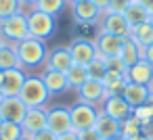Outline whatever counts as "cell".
I'll return each instance as SVG.
<instances>
[{
	"mask_svg": "<svg viewBox=\"0 0 153 140\" xmlns=\"http://www.w3.org/2000/svg\"><path fill=\"white\" fill-rule=\"evenodd\" d=\"M0 75H2V69H0Z\"/></svg>",
	"mask_w": 153,
	"mask_h": 140,
	"instance_id": "681fc988",
	"label": "cell"
},
{
	"mask_svg": "<svg viewBox=\"0 0 153 140\" xmlns=\"http://www.w3.org/2000/svg\"><path fill=\"white\" fill-rule=\"evenodd\" d=\"M65 4H67V0H38L34 9L42 11V13H46V15L57 17V15L65 9Z\"/></svg>",
	"mask_w": 153,
	"mask_h": 140,
	"instance_id": "f546056e",
	"label": "cell"
},
{
	"mask_svg": "<svg viewBox=\"0 0 153 140\" xmlns=\"http://www.w3.org/2000/svg\"><path fill=\"white\" fill-rule=\"evenodd\" d=\"M86 73H88L90 80L103 82L105 75H107V69H105V57H101V55L97 52V59H92V61L86 65Z\"/></svg>",
	"mask_w": 153,
	"mask_h": 140,
	"instance_id": "4316f807",
	"label": "cell"
},
{
	"mask_svg": "<svg viewBox=\"0 0 153 140\" xmlns=\"http://www.w3.org/2000/svg\"><path fill=\"white\" fill-rule=\"evenodd\" d=\"M94 130L101 134L103 140H109L113 136H120V121L105 115L103 111H99V117H97V123H94Z\"/></svg>",
	"mask_w": 153,
	"mask_h": 140,
	"instance_id": "ffe728a7",
	"label": "cell"
},
{
	"mask_svg": "<svg viewBox=\"0 0 153 140\" xmlns=\"http://www.w3.org/2000/svg\"><path fill=\"white\" fill-rule=\"evenodd\" d=\"M143 121L132 113L128 119H124V121H120V136L122 138H132V136H138V134H143Z\"/></svg>",
	"mask_w": 153,
	"mask_h": 140,
	"instance_id": "d4e9b609",
	"label": "cell"
},
{
	"mask_svg": "<svg viewBox=\"0 0 153 140\" xmlns=\"http://www.w3.org/2000/svg\"><path fill=\"white\" fill-rule=\"evenodd\" d=\"M17 48V55H19V63L21 67L25 69H32V67H38L42 63H46V46H44V40H38V38H32L27 36L25 40H21L19 44H15Z\"/></svg>",
	"mask_w": 153,
	"mask_h": 140,
	"instance_id": "6da1fadb",
	"label": "cell"
},
{
	"mask_svg": "<svg viewBox=\"0 0 153 140\" xmlns=\"http://www.w3.org/2000/svg\"><path fill=\"white\" fill-rule=\"evenodd\" d=\"M69 52L76 65H88L92 59H97V46L90 40H74L69 44Z\"/></svg>",
	"mask_w": 153,
	"mask_h": 140,
	"instance_id": "4fadbf2b",
	"label": "cell"
},
{
	"mask_svg": "<svg viewBox=\"0 0 153 140\" xmlns=\"http://www.w3.org/2000/svg\"><path fill=\"white\" fill-rule=\"evenodd\" d=\"M105 69H107V73H113V75H126V71H128V67L124 65V61L120 59V55L105 57Z\"/></svg>",
	"mask_w": 153,
	"mask_h": 140,
	"instance_id": "4dcf8cb0",
	"label": "cell"
},
{
	"mask_svg": "<svg viewBox=\"0 0 153 140\" xmlns=\"http://www.w3.org/2000/svg\"><path fill=\"white\" fill-rule=\"evenodd\" d=\"M59 140H78V132H76V130H71V132H67V134L59 136Z\"/></svg>",
	"mask_w": 153,
	"mask_h": 140,
	"instance_id": "74e56055",
	"label": "cell"
},
{
	"mask_svg": "<svg viewBox=\"0 0 153 140\" xmlns=\"http://www.w3.org/2000/svg\"><path fill=\"white\" fill-rule=\"evenodd\" d=\"M126 21L130 23V27H136L140 23H149V9H145L143 4H138L136 0H132V4L126 9L124 13Z\"/></svg>",
	"mask_w": 153,
	"mask_h": 140,
	"instance_id": "cb8c5ba5",
	"label": "cell"
},
{
	"mask_svg": "<svg viewBox=\"0 0 153 140\" xmlns=\"http://www.w3.org/2000/svg\"><path fill=\"white\" fill-rule=\"evenodd\" d=\"M25 77H27V73L23 71V67L4 69L2 75H0V90H2L4 98H7V96H19Z\"/></svg>",
	"mask_w": 153,
	"mask_h": 140,
	"instance_id": "52a82bcc",
	"label": "cell"
},
{
	"mask_svg": "<svg viewBox=\"0 0 153 140\" xmlns=\"http://www.w3.org/2000/svg\"><path fill=\"white\" fill-rule=\"evenodd\" d=\"M25 113H27V107H25V102L19 96H7L2 100V105H0V117H2L4 121L21 123Z\"/></svg>",
	"mask_w": 153,
	"mask_h": 140,
	"instance_id": "8fae6325",
	"label": "cell"
},
{
	"mask_svg": "<svg viewBox=\"0 0 153 140\" xmlns=\"http://www.w3.org/2000/svg\"><path fill=\"white\" fill-rule=\"evenodd\" d=\"M103 113L113 117V119H117V121H124L134 113V109L124 100L122 94H111V96H107L103 100Z\"/></svg>",
	"mask_w": 153,
	"mask_h": 140,
	"instance_id": "30bf717a",
	"label": "cell"
},
{
	"mask_svg": "<svg viewBox=\"0 0 153 140\" xmlns=\"http://www.w3.org/2000/svg\"><path fill=\"white\" fill-rule=\"evenodd\" d=\"M2 100H4V94H2V90H0V105H2Z\"/></svg>",
	"mask_w": 153,
	"mask_h": 140,
	"instance_id": "bcb514c9",
	"label": "cell"
},
{
	"mask_svg": "<svg viewBox=\"0 0 153 140\" xmlns=\"http://www.w3.org/2000/svg\"><path fill=\"white\" fill-rule=\"evenodd\" d=\"M27 36H30V29H27V15H23L21 11L0 21V38H2L4 42L19 44V42L25 40Z\"/></svg>",
	"mask_w": 153,
	"mask_h": 140,
	"instance_id": "3957f363",
	"label": "cell"
},
{
	"mask_svg": "<svg viewBox=\"0 0 153 140\" xmlns=\"http://www.w3.org/2000/svg\"><path fill=\"white\" fill-rule=\"evenodd\" d=\"M0 44H2V38H0Z\"/></svg>",
	"mask_w": 153,
	"mask_h": 140,
	"instance_id": "f907efd6",
	"label": "cell"
},
{
	"mask_svg": "<svg viewBox=\"0 0 153 140\" xmlns=\"http://www.w3.org/2000/svg\"><path fill=\"white\" fill-rule=\"evenodd\" d=\"M71 65H74V59H71L69 46H57V48H53V50L46 55V67L53 69V71L67 73Z\"/></svg>",
	"mask_w": 153,
	"mask_h": 140,
	"instance_id": "5bb4252c",
	"label": "cell"
},
{
	"mask_svg": "<svg viewBox=\"0 0 153 140\" xmlns=\"http://www.w3.org/2000/svg\"><path fill=\"white\" fill-rule=\"evenodd\" d=\"M15 67H21L17 48L15 44L2 40V44H0V69L4 71V69H15Z\"/></svg>",
	"mask_w": 153,
	"mask_h": 140,
	"instance_id": "7402d4cb",
	"label": "cell"
},
{
	"mask_svg": "<svg viewBox=\"0 0 153 140\" xmlns=\"http://www.w3.org/2000/svg\"><path fill=\"white\" fill-rule=\"evenodd\" d=\"M78 96H80L82 102H88V105L99 107V105H103V100H105L109 94H107L103 82H99V80H90V77H88V80L78 88Z\"/></svg>",
	"mask_w": 153,
	"mask_h": 140,
	"instance_id": "ba28073f",
	"label": "cell"
},
{
	"mask_svg": "<svg viewBox=\"0 0 153 140\" xmlns=\"http://www.w3.org/2000/svg\"><path fill=\"white\" fill-rule=\"evenodd\" d=\"M130 4H132V0H109V7H107L105 13H120V15H124Z\"/></svg>",
	"mask_w": 153,
	"mask_h": 140,
	"instance_id": "d6a6232c",
	"label": "cell"
},
{
	"mask_svg": "<svg viewBox=\"0 0 153 140\" xmlns=\"http://www.w3.org/2000/svg\"><path fill=\"white\" fill-rule=\"evenodd\" d=\"M21 11V2L19 0H0V21L15 15Z\"/></svg>",
	"mask_w": 153,
	"mask_h": 140,
	"instance_id": "1f68e13d",
	"label": "cell"
},
{
	"mask_svg": "<svg viewBox=\"0 0 153 140\" xmlns=\"http://www.w3.org/2000/svg\"><path fill=\"white\" fill-rule=\"evenodd\" d=\"M143 59H145L149 65H153V44H149L147 48H143Z\"/></svg>",
	"mask_w": 153,
	"mask_h": 140,
	"instance_id": "d590c367",
	"label": "cell"
},
{
	"mask_svg": "<svg viewBox=\"0 0 153 140\" xmlns=\"http://www.w3.org/2000/svg\"><path fill=\"white\" fill-rule=\"evenodd\" d=\"M40 77H42V82H44V86H46V90H48L51 96H53V94H63L65 90H69V86H67V75L61 73V71H53V69L46 67V69L40 73Z\"/></svg>",
	"mask_w": 153,
	"mask_h": 140,
	"instance_id": "e0dca14e",
	"label": "cell"
},
{
	"mask_svg": "<svg viewBox=\"0 0 153 140\" xmlns=\"http://www.w3.org/2000/svg\"><path fill=\"white\" fill-rule=\"evenodd\" d=\"M19 98L25 102L27 109H34V107H44L48 102L51 94L40 75H27L23 82V88L19 92Z\"/></svg>",
	"mask_w": 153,
	"mask_h": 140,
	"instance_id": "7a4b0ae2",
	"label": "cell"
},
{
	"mask_svg": "<svg viewBox=\"0 0 153 140\" xmlns=\"http://www.w3.org/2000/svg\"><path fill=\"white\" fill-rule=\"evenodd\" d=\"M109 140H126V138H122V136H113V138H109Z\"/></svg>",
	"mask_w": 153,
	"mask_h": 140,
	"instance_id": "f6af8a7d",
	"label": "cell"
},
{
	"mask_svg": "<svg viewBox=\"0 0 153 140\" xmlns=\"http://www.w3.org/2000/svg\"><path fill=\"white\" fill-rule=\"evenodd\" d=\"M19 140H32V138H30V136H23V138H19Z\"/></svg>",
	"mask_w": 153,
	"mask_h": 140,
	"instance_id": "7dc6e473",
	"label": "cell"
},
{
	"mask_svg": "<svg viewBox=\"0 0 153 140\" xmlns=\"http://www.w3.org/2000/svg\"><path fill=\"white\" fill-rule=\"evenodd\" d=\"M134 44H138L140 48H147L149 44H153V25L151 23H140L136 27L130 29V36H128Z\"/></svg>",
	"mask_w": 153,
	"mask_h": 140,
	"instance_id": "603a6c76",
	"label": "cell"
},
{
	"mask_svg": "<svg viewBox=\"0 0 153 140\" xmlns=\"http://www.w3.org/2000/svg\"><path fill=\"white\" fill-rule=\"evenodd\" d=\"M90 2H92L101 13H105V11H107V7H109V0H90Z\"/></svg>",
	"mask_w": 153,
	"mask_h": 140,
	"instance_id": "8d00e7d4",
	"label": "cell"
},
{
	"mask_svg": "<svg viewBox=\"0 0 153 140\" xmlns=\"http://www.w3.org/2000/svg\"><path fill=\"white\" fill-rule=\"evenodd\" d=\"M126 75H113V73H107L105 75V80H103V86H105V90H107V94L111 96V94H122V90H124V86H126Z\"/></svg>",
	"mask_w": 153,
	"mask_h": 140,
	"instance_id": "f1b7e54d",
	"label": "cell"
},
{
	"mask_svg": "<svg viewBox=\"0 0 153 140\" xmlns=\"http://www.w3.org/2000/svg\"><path fill=\"white\" fill-rule=\"evenodd\" d=\"M0 125H2V117H0Z\"/></svg>",
	"mask_w": 153,
	"mask_h": 140,
	"instance_id": "c3c4849f",
	"label": "cell"
},
{
	"mask_svg": "<svg viewBox=\"0 0 153 140\" xmlns=\"http://www.w3.org/2000/svg\"><path fill=\"white\" fill-rule=\"evenodd\" d=\"M19 2H21V7H23V4H27V7H32V9H34L38 0H19Z\"/></svg>",
	"mask_w": 153,
	"mask_h": 140,
	"instance_id": "60d3db41",
	"label": "cell"
},
{
	"mask_svg": "<svg viewBox=\"0 0 153 140\" xmlns=\"http://www.w3.org/2000/svg\"><path fill=\"white\" fill-rule=\"evenodd\" d=\"M147 88H149V92H151V94H153V80H151V82H149V84H147Z\"/></svg>",
	"mask_w": 153,
	"mask_h": 140,
	"instance_id": "b9f144b4",
	"label": "cell"
},
{
	"mask_svg": "<svg viewBox=\"0 0 153 140\" xmlns=\"http://www.w3.org/2000/svg\"><path fill=\"white\" fill-rule=\"evenodd\" d=\"M149 88L143 86V84H134V82H126L124 90H122V96L124 100L132 107V109H138V107H145L147 100H149Z\"/></svg>",
	"mask_w": 153,
	"mask_h": 140,
	"instance_id": "9a60e30c",
	"label": "cell"
},
{
	"mask_svg": "<svg viewBox=\"0 0 153 140\" xmlns=\"http://www.w3.org/2000/svg\"><path fill=\"white\" fill-rule=\"evenodd\" d=\"M71 15L78 23H94L101 19V11L90 2V0H86V2H76L71 4Z\"/></svg>",
	"mask_w": 153,
	"mask_h": 140,
	"instance_id": "ac0fdd59",
	"label": "cell"
},
{
	"mask_svg": "<svg viewBox=\"0 0 153 140\" xmlns=\"http://www.w3.org/2000/svg\"><path fill=\"white\" fill-rule=\"evenodd\" d=\"M69 4H76V2H86V0H67Z\"/></svg>",
	"mask_w": 153,
	"mask_h": 140,
	"instance_id": "ee69618b",
	"label": "cell"
},
{
	"mask_svg": "<svg viewBox=\"0 0 153 140\" xmlns=\"http://www.w3.org/2000/svg\"><path fill=\"white\" fill-rule=\"evenodd\" d=\"M27 29H30V36L32 38H38V40H46L55 34L57 29V21L53 15H46L38 9H34L30 15H27Z\"/></svg>",
	"mask_w": 153,
	"mask_h": 140,
	"instance_id": "277c9868",
	"label": "cell"
},
{
	"mask_svg": "<svg viewBox=\"0 0 153 140\" xmlns=\"http://www.w3.org/2000/svg\"><path fill=\"white\" fill-rule=\"evenodd\" d=\"M30 138H32V140H59V136L53 134L48 127L42 130V132H38V134H34V136H30Z\"/></svg>",
	"mask_w": 153,
	"mask_h": 140,
	"instance_id": "e575fe53",
	"label": "cell"
},
{
	"mask_svg": "<svg viewBox=\"0 0 153 140\" xmlns=\"http://www.w3.org/2000/svg\"><path fill=\"white\" fill-rule=\"evenodd\" d=\"M78 140H103V138H101V134H99L94 127H90V130L78 132Z\"/></svg>",
	"mask_w": 153,
	"mask_h": 140,
	"instance_id": "836d02e7",
	"label": "cell"
},
{
	"mask_svg": "<svg viewBox=\"0 0 153 140\" xmlns=\"http://www.w3.org/2000/svg\"><path fill=\"white\" fill-rule=\"evenodd\" d=\"M69 115H71V125L76 132H84V130H90L94 127L97 123V117H99V109L94 105H88V102H76L74 107H69Z\"/></svg>",
	"mask_w": 153,
	"mask_h": 140,
	"instance_id": "5b68a950",
	"label": "cell"
},
{
	"mask_svg": "<svg viewBox=\"0 0 153 140\" xmlns=\"http://www.w3.org/2000/svg\"><path fill=\"white\" fill-rule=\"evenodd\" d=\"M149 23H151V25H153V9H151V11H149Z\"/></svg>",
	"mask_w": 153,
	"mask_h": 140,
	"instance_id": "7bdbcfd3",
	"label": "cell"
},
{
	"mask_svg": "<svg viewBox=\"0 0 153 140\" xmlns=\"http://www.w3.org/2000/svg\"><path fill=\"white\" fill-rule=\"evenodd\" d=\"M65 75H67V86H69V88H74V90H78V88L88 80L86 67H84V65H76V63L69 67V71H67Z\"/></svg>",
	"mask_w": 153,
	"mask_h": 140,
	"instance_id": "484cf974",
	"label": "cell"
},
{
	"mask_svg": "<svg viewBox=\"0 0 153 140\" xmlns=\"http://www.w3.org/2000/svg\"><path fill=\"white\" fill-rule=\"evenodd\" d=\"M122 44H124V38L113 36V34H105V32H101L94 38V46H97V52L101 57H115V55H120Z\"/></svg>",
	"mask_w": 153,
	"mask_h": 140,
	"instance_id": "2e32d148",
	"label": "cell"
},
{
	"mask_svg": "<svg viewBox=\"0 0 153 140\" xmlns=\"http://www.w3.org/2000/svg\"><path fill=\"white\" fill-rule=\"evenodd\" d=\"M136 2H138V4H143V7H145V9H149V11L153 9V0H136Z\"/></svg>",
	"mask_w": 153,
	"mask_h": 140,
	"instance_id": "f35d334b",
	"label": "cell"
},
{
	"mask_svg": "<svg viewBox=\"0 0 153 140\" xmlns=\"http://www.w3.org/2000/svg\"><path fill=\"white\" fill-rule=\"evenodd\" d=\"M46 127L57 136H63V134L71 132L74 125H71L69 109L67 107H51V109H46Z\"/></svg>",
	"mask_w": 153,
	"mask_h": 140,
	"instance_id": "8992f818",
	"label": "cell"
},
{
	"mask_svg": "<svg viewBox=\"0 0 153 140\" xmlns=\"http://www.w3.org/2000/svg\"><path fill=\"white\" fill-rule=\"evenodd\" d=\"M130 29H132L130 23L120 13H103L101 15V32L113 34V36H120V38H128Z\"/></svg>",
	"mask_w": 153,
	"mask_h": 140,
	"instance_id": "9c48e42d",
	"label": "cell"
},
{
	"mask_svg": "<svg viewBox=\"0 0 153 140\" xmlns=\"http://www.w3.org/2000/svg\"><path fill=\"white\" fill-rule=\"evenodd\" d=\"M147 109L151 113V119H153V94H149V100H147Z\"/></svg>",
	"mask_w": 153,
	"mask_h": 140,
	"instance_id": "ab89813d",
	"label": "cell"
},
{
	"mask_svg": "<svg viewBox=\"0 0 153 140\" xmlns=\"http://www.w3.org/2000/svg\"><path fill=\"white\" fill-rule=\"evenodd\" d=\"M23 127L21 123H15V121H4L2 119V125H0V138L2 140H19L23 138Z\"/></svg>",
	"mask_w": 153,
	"mask_h": 140,
	"instance_id": "83f0119b",
	"label": "cell"
},
{
	"mask_svg": "<svg viewBox=\"0 0 153 140\" xmlns=\"http://www.w3.org/2000/svg\"><path fill=\"white\" fill-rule=\"evenodd\" d=\"M120 59L124 61L126 67H132V65H136L143 59V48L138 44H134L130 38H124V44L120 48Z\"/></svg>",
	"mask_w": 153,
	"mask_h": 140,
	"instance_id": "44dd1931",
	"label": "cell"
},
{
	"mask_svg": "<svg viewBox=\"0 0 153 140\" xmlns=\"http://www.w3.org/2000/svg\"><path fill=\"white\" fill-rule=\"evenodd\" d=\"M21 127H23V134L25 136H34L42 130H46V109L44 107H34V109H27L23 121H21Z\"/></svg>",
	"mask_w": 153,
	"mask_h": 140,
	"instance_id": "7c38bea8",
	"label": "cell"
},
{
	"mask_svg": "<svg viewBox=\"0 0 153 140\" xmlns=\"http://www.w3.org/2000/svg\"><path fill=\"white\" fill-rule=\"evenodd\" d=\"M126 80H128V82H134V84H143V86H147V84L153 80V65H149L145 59H140L136 65L128 67V71H126Z\"/></svg>",
	"mask_w": 153,
	"mask_h": 140,
	"instance_id": "d6986e66",
	"label": "cell"
}]
</instances>
